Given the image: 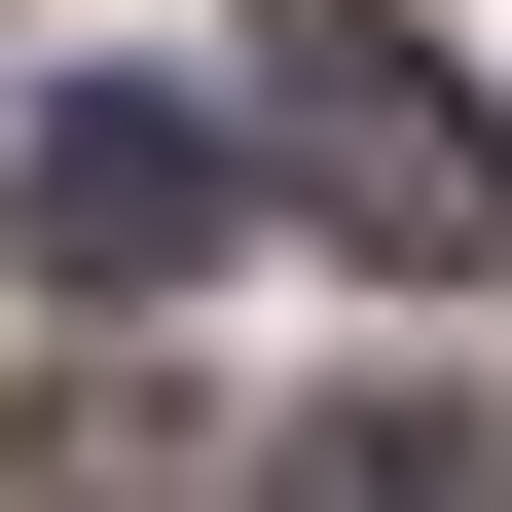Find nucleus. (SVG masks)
Returning a JSON list of instances; mask_svg holds the SVG:
<instances>
[{
    "label": "nucleus",
    "mask_w": 512,
    "mask_h": 512,
    "mask_svg": "<svg viewBox=\"0 0 512 512\" xmlns=\"http://www.w3.org/2000/svg\"><path fill=\"white\" fill-rule=\"evenodd\" d=\"M293 512H512V439H476V403H330V439H293Z\"/></svg>",
    "instance_id": "nucleus-3"
},
{
    "label": "nucleus",
    "mask_w": 512,
    "mask_h": 512,
    "mask_svg": "<svg viewBox=\"0 0 512 512\" xmlns=\"http://www.w3.org/2000/svg\"><path fill=\"white\" fill-rule=\"evenodd\" d=\"M256 183H293L330 256H403V293H476V256H512V110L439 74L403 0H293V37H256Z\"/></svg>",
    "instance_id": "nucleus-1"
},
{
    "label": "nucleus",
    "mask_w": 512,
    "mask_h": 512,
    "mask_svg": "<svg viewBox=\"0 0 512 512\" xmlns=\"http://www.w3.org/2000/svg\"><path fill=\"white\" fill-rule=\"evenodd\" d=\"M0 220H37V293H74V330H147L183 256L256 220V147H220V110H147V74H74L37 147H0Z\"/></svg>",
    "instance_id": "nucleus-2"
}]
</instances>
